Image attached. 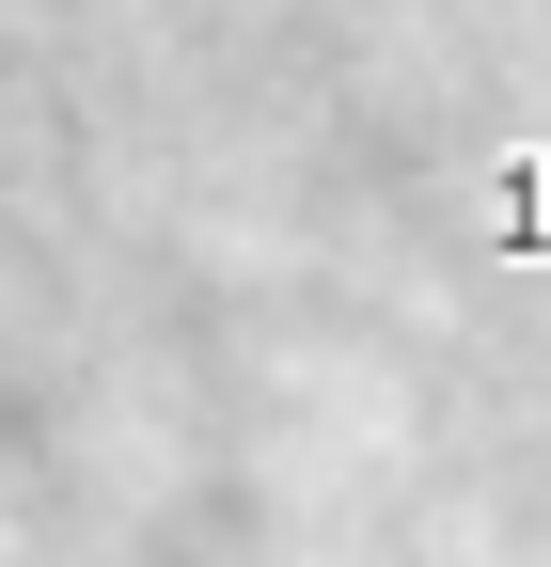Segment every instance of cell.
<instances>
[{
    "label": "cell",
    "mask_w": 551,
    "mask_h": 567,
    "mask_svg": "<svg viewBox=\"0 0 551 567\" xmlns=\"http://www.w3.org/2000/svg\"><path fill=\"white\" fill-rule=\"evenodd\" d=\"M520 221H536V268H551V158H520Z\"/></svg>",
    "instance_id": "cell-1"
}]
</instances>
